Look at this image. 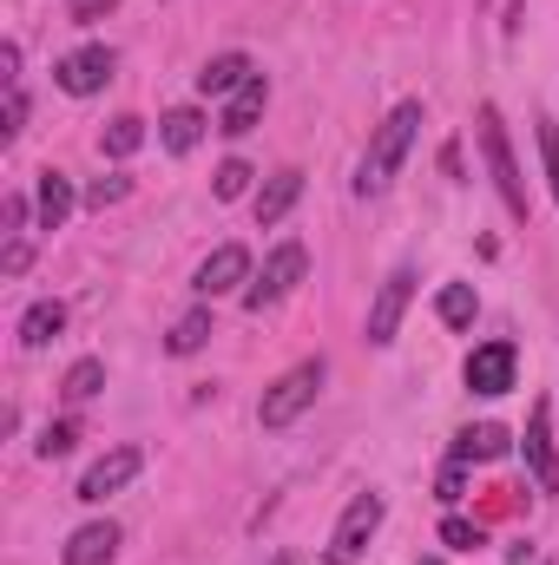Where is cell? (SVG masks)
I'll list each match as a JSON object with an SVG mask.
<instances>
[{
  "label": "cell",
  "mask_w": 559,
  "mask_h": 565,
  "mask_svg": "<svg viewBox=\"0 0 559 565\" xmlns=\"http://www.w3.org/2000/svg\"><path fill=\"white\" fill-rule=\"evenodd\" d=\"M421 139V99H402L382 126H376V139L362 151V171H356V191L362 198H382L389 184H395V171H402V158H409V145Z\"/></svg>",
  "instance_id": "obj_1"
},
{
  "label": "cell",
  "mask_w": 559,
  "mask_h": 565,
  "mask_svg": "<svg viewBox=\"0 0 559 565\" xmlns=\"http://www.w3.org/2000/svg\"><path fill=\"white\" fill-rule=\"evenodd\" d=\"M474 139H481V158H487V178H494L500 204L527 224V178H520V158H514V145H507L500 106H481V113H474Z\"/></svg>",
  "instance_id": "obj_2"
},
{
  "label": "cell",
  "mask_w": 559,
  "mask_h": 565,
  "mask_svg": "<svg viewBox=\"0 0 559 565\" xmlns=\"http://www.w3.org/2000/svg\"><path fill=\"white\" fill-rule=\"evenodd\" d=\"M323 382H329V362L316 355V362H296V369H283L277 382L264 388V402H257V422L264 427H289L316 395H323Z\"/></svg>",
  "instance_id": "obj_3"
},
{
  "label": "cell",
  "mask_w": 559,
  "mask_h": 565,
  "mask_svg": "<svg viewBox=\"0 0 559 565\" xmlns=\"http://www.w3.org/2000/svg\"><path fill=\"white\" fill-rule=\"evenodd\" d=\"M303 270H309V250H303L296 237H289V244H277V250L264 257V270H257V277L244 282V309H251V316L277 309L283 296H289V289L303 282Z\"/></svg>",
  "instance_id": "obj_4"
},
{
  "label": "cell",
  "mask_w": 559,
  "mask_h": 565,
  "mask_svg": "<svg viewBox=\"0 0 559 565\" xmlns=\"http://www.w3.org/2000/svg\"><path fill=\"white\" fill-rule=\"evenodd\" d=\"M382 493H356L349 507H342V520H336V533H329V553L323 559L329 565H362V553H369V540H376V526H382Z\"/></svg>",
  "instance_id": "obj_5"
},
{
  "label": "cell",
  "mask_w": 559,
  "mask_h": 565,
  "mask_svg": "<svg viewBox=\"0 0 559 565\" xmlns=\"http://www.w3.org/2000/svg\"><path fill=\"white\" fill-rule=\"evenodd\" d=\"M520 454H527L534 487H540V493H559V447H553V408H547V402L527 408V440H520Z\"/></svg>",
  "instance_id": "obj_6"
},
{
  "label": "cell",
  "mask_w": 559,
  "mask_h": 565,
  "mask_svg": "<svg viewBox=\"0 0 559 565\" xmlns=\"http://www.w3.org/2000/svg\"><path fill=\"white\" fill-rule=\"evenodd\" d=\"M113 66H119V60H113V46H99V40H93V46H73V53L53 66V79H60V93H73V99H93V93L113 79Z\"/></svg>",
  "instance_id": "obj_7"
},
{
  "label": "cell",
  "mask_w": 559,
  "mask_h": 565,
  "mask_svg": "<svg viewBox=\"0 0 559 565\" xmlns=\"http://www.w3.org/2000/svg\"><path fill=\"white\" fill-rule=\"evenodd\" d=\"M139 467H145L139 447H113V454H99V460L86 467V480H80V500H86V507L113 500L119 487H133V480H139Z\"/></svg>",
  "instance_id": "obj_8"
},
{
  "label": "cell",
  "mask_w": 559,
  "mask_h": 565,
  "mask_svg": "<svg viewBox=\"0 0 559 565\" xmlns=\"http://www.w3.org/2000/svg\"><path fill=\"white\" fill-rule=\"evenodd\" d=\"M409 296H415V270H389V277H382L376 302H369V342H376V349H389V342H395Z\"/></svg>",
  "instance_id": "obj_9"
},
{
  "label": "cell",
  "mask_w": 559,
  "mask_h": 565,
  "mask_svg": "<svg viewBox=\"0 0 559 565\" xmlns=\"http://www.w3.org/2000/svg\"><path fill=\"white\" fill-rule=\"evenodd\" d=\"M514 369H520V349H514V342H481L461 375H467L474 395H507V388H514Z\"/></svg>",
  "instance_id": "obj_10"
},
{
  "label": "cell",
  "mask_w": 559,
  "mask_h": 565,
  "mask_svg": "<svg viewBox=\"0 0 559 565\" xmlns=\"http://www.w3.org/2000/svg\"><path fill=\"white\" fill-rule=\"evenodd\" d=\"M244 282H251V250H244V244H218V250L198 264V282H191V289L211 302V296H231V289H244Z\"/></svg>",
  "instance_id": "obj_11"
},
{
  "label": "cell",
  "mask_w": 559,
  "mask_h": 565,
  "mask_svg": "<svg viewBox=\"0 0 559 565\" xmlns=\"http://www.w3.org/2000/svg\"><path fill=\"white\" fill-rule=\"evenodd\" d=\"M264 106H271V79L257 73V79H244V86L224 99V119H218V132H224V139H244V132H257Z\"/></svg>",
  "instance_id": "obj_12"
},
{
  "label": "cell",
  "mask_w": 559,
  "mask_h": 565,
  "mask_svg": "<svg viewBox=\"0 0 559 565\" xmlns=\"http://www.w3.org/2000/svg\"><path fill=\"white\" fill-rule=\"evenodd\" d=\"M296 198H303V171H296V164H283L277 178H271V184L251 198V211H257V224L271 231V224H283V217L296 211Z\"/></svg>",
  "instance_id": "obj_13"
},
{
  "label": "cell",
  "mask_w": 559,
  "mask_h": 565,
  "mask_svg": "<svg viewBox=\"0 0 559 565\" xmlns=\"http://www.w3.org/2000/svg\"><path fill=\"white\" fill-rule=\"evenodd\" d=\"M244 79H257V66H251L244 53H218V60L198 66V93H204V99H231Z\"/></svg>",
  "instance_id": "obj_14"
},
{
  "label": "cell",
  "mask_w": 559,
  "mask_h": 565,
  "mask_svg": "<svg viewBox=\"0 0 559 565\" xmlns=\"http://www.w3.org/2000/svg\"><path fill=\"white\" fill-rule=\"evenodd\" d=\"M33 204H40V231H60V224L73 217V178L46 164V171L33 178Z\"/></svg>",
  "instance_id": "obj_15"
},
{
  "label": "cell",
  "mask_w": 559,
  "mask_h": 565,
  "mask_svg": "<svg viewBox=\"0 0 559 565\" xmlns=\"http://www.w3.org/2000/svg\"><path fill=\"white\" fill-rule=\"evenodd\" d=\"M113 553H119V526H113V520H93V526H80V533L66 540L60 565H106Z\"/></svg>",
  "instance_id": "obj_16"
},
{
  "label": "cell",
  "mask_w": 559,
  "mask_h": 565,
  "mask_svg": "<svg viewBox=\"0 0 559 565\" xmlns=\"http://www.w3.org/2000/svg\"><path fill=\"white\" fill-rule=\"evenodd\" d=\"M60 329H66V302H60V296H40V302L20 316V349H46Z\"/></svg>",
  "instance_id": "obj_17"
},
{
  "label": "cell",
  "mask_w": 559,
  "mask_h": 565,
  "mask_svg": "<svg viewBox=\"0 0 559 565\" xmlns=\"http://www.w3.org/2000/svg\"><path fill=\"white\" fill-rule=\"evenodd\" d=\"M158 145H165L171 158L198 151V145H204V113H198V106H178V113H165V119H158Z\"/></svg>",
  "instance_id": "obj_18"
},
{
  "label": "cell",
  "mask_w": 559,
  "mask_h": 565,
  "mask_svg": "<svg viewBox=\"0 0 559 565\" xmlns=\"http://www.w3.org/2000/svg\"><path fill=\"white\" fill-rule=\"evenodd\" d=\"M507 447H514V440H507V427H494V422L461 427V434H454V460H467V467H474V460H500Z\"/></svg>",
  "instance_id": "obj_19"
},
{
  "label": "cell",
  "mask_w": 559,
  "mask_h": 565,
  "mask_svg": "<svg viewBox=\"0 0 559 565\" xmlns=\"http://www.w3.org/2000/svg\"><path fill=\"white\" fill-rule=\"evenodd\" d=\"M204 342H211V309L198 302V309H184V316L171 322V335H165V349H171V355H198Z\"/></svg>",
  "instance_id": "obj_20"
},
{
  "label": "cell",
  "mask_w": 559,
  "mask_h": 565,
  "mask_svg": "<svg viewBox=\"0 0 559 565\" xmlns=\"http://www.w3.org/2000/svg\"><path fill=\"white\" fill-rule=\"evenodd\" d=\"M99 388H106V362H99V355H80V362L66 369V382H60V395H66L73 408H80V402H93Z\"/></svg>",
  "instance_id": "obj_21"
},
{
  "label": "cell",
  "mask_w": 559,
  "mask_h": 565,
  "mask_svg": "<svg viewBox=\"0 0 559 565\" xmlns=\"http://www.w3.org/2000/svg\"><path fill=\"white\" fill-rule=\"evenodd\" d=\"M434 316H441L447 329H467V322H474V282H441Z\"/></svg>",
  "instance_id": "obj_22"
},
{
  "label": "cell",
  "mask_w": 559,
  "mask_h": 565,
  "mask_svg": "<svg viewBox=\"0 0 559 565\" xmlns=\"http://www.w3.org/2000/svg\"><path fill=\"white\" fill-rule=\"evenodd\" d=\"M139 145H145V119H133V113H119V119L99 132V151H106V158H133Z\"/></svg>",
  "instance_id": "obj_23"
},
{
  "label": "cell",
  "mask_w": 559,
  "mask_h": 565,
  "mask_svg": "<svg viewBox=\"0 0 559 565\" xmlns=\"http://www.w3.org/2000/svg\"><path fill=\"white\" fill-rule=\"evenodd\" d=\"M33 447H40V460H66V454L80 447V422H46Z\"/></svg>",
  "instance_id": "obj_24"
},
{
  "label": "cell",
  "mask_w": 559,
  "mask_h": 565,
  "mask_svg": "<svg viewBox=\"0 0 559 565\" xmlns=\"http://www.w3.org/2000/svg\"><path fill=\"white\" fill-rule=\"evenodd\" d=\"M251 178H257V171H251L244 158H224V164H218V178H211V191L231 204V198H244V191H251Z\"/></svg>",
  "instance_id": "obj_25"
},
{
  "label": "cell",
  "mask_w": 559,
  "mask_h": 565,
  "mask_svg": "<svg viewBox=\"0 0 559 565\" xmlns=\"http://www.w3.org/2000/svg\"><path fill=\"white\" fill-rule=\"evenodd\" d=\"M434 493H441V500L454 507V500L467 493V460H454V454H447V467H441V480H434Z\"/></svg>",
  "instance_id": "obj_26"
},
{
  "label": "cell",
  "mask_w": 559,
  "mask_h": 565,
  "mask_svg": "<svg viewBox=\"0 0 559 565\" xmlns=\"http://www.w3.org/2000/svg\"><path fill=\"white\" fill-rule=\"evenodd\" d=\"M540 158H547V184H553V204H559V126L540 119Z\"/></svg>",
  "instance_id": "obj_27"
},
{
  "label": "cell",
  "mask_w": 559,
  "mask_h": 565,
  "mask_svg": "<svg viewBox=\"0 0 559 565\" xmlns=\"http://www.w3.org/2000/svg\"><path fill=\"white\" fill-rule=\"evenodd\" d=\"M126 191H133V178H99V184H86V204H93V211H106V204H119Z\"/></svg>",
  "instance_id": "obj_28"
},
{
  "label": "cell",
  "mask_w": 559,
  "mask_h": 565,
  "mask_svg": "<svg viewBox=\"0 0 559 565\" xmlns=\"http://www.w3.org/2000/svg\"><path fill=\"white\" fill-rule=\"evenodd\" d=\"M441 546L474 553V546H481V526H467V520H441Z\"/></svg>",
  "instance_id": "obj_29"
},
{
  "label": "cell",
  "mask_w": 559,
  "mask_h": 565,
  "mask_svg": "<svg viewBox=\"0 0 559 565\" xmlns=\"http://www.w3.org/2000/svg\"><path fill=\"white\" fill-rule=\"evenodd\" d=\"M20 126H27V93H20V86H7V126H0V145L20 139Z\"/></svg>",
  "instance_id": "obj_30"
},
{
  "label": "cell",
  "mask_w": 559,
  "mask_h": 565,
  "mask_svg": "<svg viewBox=\"0 0 559 565\" xmlns=\"http://www.w3.org/2000/svg\"><path fill=\"white\" fill-rule=\"evenodd\" d=\"M27 264H33V244H27V237H7V257H0V270H7V277H20Z\"/></svg>",
  "instance_id": "obj_31"
},
{
  "label": "cell",
  "mask_w": 559,
  "mask_h": 565,
  "mask_svg": "<svg viewBox=\"0 0 559 565\" xmlns=\"http://www.w3.org/2000/svg\"><path fill=\"white\" fill-rule=\"evenodd\" d=\"M0 224H7V237H20V224H27V198H20V191H7V204H0Z\"/></svg>",
  "instance_id": "obj_32"
},
{
  "label": "cell",
  "mask_w": 559,
  "mask_h": 565,
  "mask_svg": "<svg viewBox=\"0 0 559 565\" xmlns=\"http://www.w3.org/2000/svg\"><path fill=\"white\" fill-rule=\"evenodd\" d=\"M113 7H119V0H73V20H80V26H93V20H106Z\"/></svg>",
  "instance_id": "obj_33"
},
{
  "label": "cell",
  "mask_w": 559,
  "mask_h": 565,
  "mask_svg": "<svg viewBox=\"0 0 559 565\" xmlns=\"http://www.w3.org/2000/svg\"><path fill=\"white\" fill-rule=\"evenodd\" d=\"M0 79H7V86H20V46H13V40L0 46Z\"/></svg>",
  "instance_id": "obj_34"
},
{
  "label": "cell",
  "mask_w": 559,
  "mask_h": 565,
  "mask_svg": "<svg viewBox=\"0 0 559 565\" xmlns=\"http://www.w3.org/2000/svg\"><path fill=\"white\" fill-rule=\"evenodd\" d=\"M264 565H296V559H289V553H277V559H264Z\"/></svg>",
  "instance_id": "obj_35"
}]
</instances>
